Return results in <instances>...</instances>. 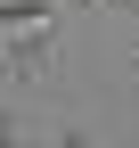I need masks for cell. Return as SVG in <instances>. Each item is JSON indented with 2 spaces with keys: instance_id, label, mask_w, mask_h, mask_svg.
Masks as SVG:
<instances>
[{
  "instance_id": "cell-1",
  "label": "cell",
  "mask_w": 139,
  "mask_h": 148,
  "mask_svg": "<svg viewBox=\"0 0 139 148\" xmlns=\"http://www.w3.org/2000/svg\"><path fill=\"white\" fill-rule=\"evenodd\" d=\"M49 25H57V8H41V0H16V8L0 16V33H8V49H16V58H33Z\"/></svg>"
},
{
  "instance_id": "cell-2",
  "label": "cell",
  "mask_w": 139,
  "mask_h": 148,
  "mask_svg": "<svg viewBox=\"0 0 139 148\" xmlns=\"http://www.w3.org/2000/svg\"><path fill=\"white\" fill-rule=\"evenodd\" d=\"M123 8H131V16H139V0H123Z\"/></svg>"
}]
</instances>
